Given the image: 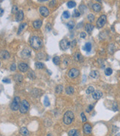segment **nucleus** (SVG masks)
Listing matches in <instances>:
<instances>
[{
  "label": "nucleus",
  "instance_id": "52",
  "mask_svg": "<svg viewBox=\"0 0 120 136\" xmlns=\"http://www.w3.org/2000/svg\"><path fill=\"white\" fill-rule=\"evenodd\" d=\"M3 13H4V10L0 8V16H2L3 15Z\"/></svg>",
  "mask_w": 120,
  "mask_h": 136
},
{
  "label": "nucleus",
  "instance_id": "11",
  "mask_svg": "<svg viewBox=\"0 0 120 136\" xmlns=\"http://www.w3.org/2000/svg\"><path fill=\"white\" fill-rule=\"evenodd\" d=\"M29 69V66L26 64V63H20L19 64V70L22 72H27Z\"/></svg>",
  "mask_w": 120,
  "mask_h": 136
},
{
  "label": "nucleus",
  "instance_id": "28",
  "mask_svg": "<svg viewBox=\"0 0 120 136\" xmlns=\"http://www.w3.org/2000/svg\"><path fill=\"white\" fill-rule=\"evenodd\" d=\"M26 26H27V24H26V23H22V24H20L19 30H18V34H20L22 32V30L25 28Z\"/></svg>",
  "mask_w": 120,
  "mask_h": 136
},
{
  "label": "nucleus",
  "instance_id": "13",
  "mask_svg": "<svg viewBox=\"0 0 120 136\" xmlns=\"http://www.w3.org/2000/svg\"><path fill=\"white\" fill-rule=\"evenodd\" d=\"M0 58L2 59H8L10 58V53H8V51L3 50L0 51Z\"/></svg>",
  "mask_w": 120,
  "mask_h": 136
},
{
  "label": "nucleus",
  "instance_id": "41",
  "mask_svg": "<svg viewBox=\"0 0 120 136\" xmlns=\"http://www.w3.org/2000/svg\"><path fill=\"white\" fill-rule=\"evenodd\" d=\"M55 5H56V0H52L49 4V6L50 8H54Z\"/></svg>",
  "mask_w": 120,
  "mask_h": 136
},
{
  "label": "nucleus",
  "instance_id": "50",
  "mask_svg": "<svg viewBox=\"0 0 120 136\" xmlns=\"http://www.w3.org/2000/svg\"><path fill=\"white\" fill-rule=\"evenodd\" d=\"M80 36L81 39H85L86 37V33L85 32H82V33H80Z\"/></svg>",
  "mask_w": 120,
  "mask_h": 136
},
{
  "label": "nucleus",
  "instance_id": "3",
  "mask_svg": "<svg viewBox=\"0 0 120 136\" xmlns=\"http://www.w3.org/2000/svg\"><path fill=\"white\" fill-rule=\"evenodd\" d=\"M20 104H21L20 98L19 96H15L13 98L11 104H10V109H11L13 111H17L18 109H19Z\"/></svg>",
  "mask_w": 120,
  "mask_h": 136
},
{
  "label": "nucleus",
  "instance_id": "12",
  "mask_svg": "<svg viewBox=\"0 0 120 136\" xmlns=\"http://www.w3.org/2000/svg\"><path fill=\"white\" fill-rule=\"evenodd\" d=\"M102 96V92L100 90L94 91L92 93V98L94 99V100H99L100 98Z\"/></svg>",
  "mask_w": 120,
  "mask_h": 136
},
{
  "label": "nucleus",
  "instance_id": "48",
  "mask_svg": "<svg viewBox=\"0 0 120 136\" xmlns=\"http://www.w3.org/2000/svg\"><path fill=\"white\" fill-rule=\"evenodd\" d=\"M112 108H113V109L114 111H117V110H118V106H117L116 103H113Z\"/></svg>",
  "mask_w": 120,
  "mask_h": 136
},
{
  "label": "nucleus",
  "instance_id": "10",
  "mask_svg": "<svg viewBox=\"0 0 120 136\" xmlns=\"http://www.w3.org/2000/svg\"><path fill=\"white\" fill-rule=\"evenodd\" d=\"M39 12H40L41 15L44 17H47L49 15V10L44 6H41L39 8Z\"/></svg>",
  "mask_w": 120,
  "mask_h": 136
},
{
  "label": "nucleus",
  "instance_id": "14",
  "mask_svg": "<svg viewBox=\"0 0 120 136\" xmlns=\"http://www.w3.org/2000/svg\"><path fill=\"white\" fill-rule=\"evenodd\" d=\"M24 19V12L22 10H19L15 14V20L16 22H21Z\"/></svg>",
  "mask_w": 120,
  "mask_h": 136
},
{
  "label": "nucleus",
  "instance_id": "33",
  "mask_svg": "<svg viewBox=\"0 0 120 136\" xmlns=\"http://www.w3.org/2000/svg\"><path fill=\"white\" fill-rule=\"evenodd\" d=\"M67 6L69 8H75L76 6V2H73V1H70L67 3Z\"/></svg>",
  "mask_w": 120,
  "mask_h": 136
},
{
  "label": "nucleus",
  "instance_id": "36",
  "mask_svg": "<svg viewBox=\"0 0 120 136\" xmlns=\"http://www.w3.org/2000/svg\"><path fill=\"white\" fill-rule=\"evenodd\" d=\"M94 19H95L94 15H93L92 13H90L89 15L88 16V21H89L90 22H94Z\"/></svg>",
  "mask_w": 120,
  "mask_h": 136
},
{
  "label": "nucleus",
  "instance_id": "30",
  "mask_svg": "<svg viewBox=\"0 0 120 136\" xmlns=\"http://www.w3.org/2000/svg\"><path fill=\"white\" fill-rule=\"evenodd\" d=\"M114 50H115V47H114V44H111L110 45H109L108 47V52H109V53H113V52H114Z\"/></svg>",
  "mask_w": 120,
  "mask_h": 136
},
{
  "label": "nucleus",
  "instance_id": "25",
  "mask_svg": "<svg viewBox=\"0 0 120 136\" xmlns=\"http://www.w3.org/2000/svg\"><path fill=\"white\" fill-rule=\"evenodd\" d=\"M52 61H53V63L55 64V65H58L60 64V57L58 56H55L53 59H52Z\"/></svg>",
  "mask_w": 120,
  "mask_h": 136
},
{
  "label": "nucleus",
  "instance_id": "42",
  "mask_svg": "<svg viewBox=\"0 0 120 136\" xmlns=\"http://www.w3.org/2000/svg\"><path fill=\"white\" fill-rule=\"evenodd\" d=\"M19 11V9H18V7L16 5H14L12 8V13H16L17 12Z\"/></svg>",
  "mask_w": 120,
  "mask_h": 136
},
{
  "label": "nucleus",
  "instance_id": "40",
  "mask_svg": "<svg viewBox=\"0 0 120 136\" xmlns=\"http://www.w3.org/2000/svg\"><path fill=\"white\" fill-rule=\"evenodd\" d=\"M80 14H81V13L79 12V10H75L74 12H73V17H78V16H80Z\"/></svg>",
  "mask_w": 120,
  "mask_h": 136
},
{
  "label": "nucleus",
  "instance_id": "17",
  "mask_svg": "<svg viewBox=\"0 0 120 136\" xmlns=\"http://www.w3.org/2000/svg\"><path fill=\"white\" fill-rule=\"evenodd\" d=\"M19 132L20 134L23 135V136H29L30 135V132H29V130L27 129V127H23L20 129L19 130Z\"/></svg>",
  "mask_w": 120,
  "mask_h": 136
},
{
  "label": "nucleus",
  "instance_id": "45",
  "mask_svg": "<svg viewBox=\"0 0 120 136\" xmlns=\"http://www.w3.org/2000/svg\"><path fill=\"white\" fill-rule=\"evenodd\" d=\"M38 59H44V53H38Z\"/></svg>",
  "mask_w": 120,
  "mask_h": 136
},
{
  "label": "nucleus",
  "instance_id": "4",
  "mask_svg": "<svg viewBox=\"0 0 120 136\" xmlns=\"http://www.w3.org/2000/svg\"><path fill=\"white\" fill-rule=\"evenodd\" d=\"M30 109V104L27 101L23 100L22 101H21L20 107H19V111L21 113L25 114L29 111Z\"/></svg>",
  "mask_w": 120,
  "mask_h": 136
},
{
  "label": "nucleus",
  "instance_id": "15",
  "mask_svg": "<svg viewBox=\"0 0 120 136\" xmlns=\"http://www.w3.org/2000/svg\"><path fill=\"white\" fill-rule=\"evenodd\" d=\"M33 28L36 30L38 29H40L41 27L42 26V21H41V19H37L33 22Z\"/></svg>",
  "mask_w": 120,
  "mask_h": 136
},
{
  "label": "nucleus",
  "instance_id": "2",
  "mask_svg": "<svg viewBox=\"0 0 120 136\" xmlns=\"http://www.w3.org/2000/svg\"><path fill=\"white\" fill-rule=\"evenodd\" d=\"M75 119V115L72 111H66L63 117V122L66 125H70Z\"/></svg>",
  "mask_w": 120,
  "mask_h": 136
},
{
  "label": "nucleus",
  "instance_id": "34",
  "mask_svg": "<svg viewBox=\"0 0 120 136\" xmlns=\"http://www.w3.org/2000/svg\"><path fill=\"white\" fill-rule=\"evenodd\" d=\"M28 77L30 78V79H32V80L35 79V72H34L33 70L30 71V72H28Z\"/></svg>",
  "mask_w": 120,
  "mask_h": 136
},
{
  "label": "nucleus",
  "instance_id": "46",
  "mask_svg": "<svg viewBox=\"0 0 120 136\" xmlns=\"http://www.w3.org/2000/svg\"><path fill=\"white\" fill-rule=\"evenodd\" d=\"M15 70H16V65H15V64H12L11 66H10V70L15 71Z\"/></svg>",
  "mask_w": 120,
  "mask_h": 136
},
{
  "label": "nucleus",
  "instance_id": "44",
  "mask_svg": "<svg viewBox=\"0 0 120 136\" xmlns=\"http://www.w3.org/2000/svg\"><path fill=\"white\" fill-rule=\"evenodd\" d=\"M119 130V128L117 127H116V126H113V127H112V130H111V132H112V134H115L117 131Z\"/></svg>",
  "mask_w": 120,
  "mask_h": 136
},
{
  "label": "nucleus",
  "instance_id": "53",
  "mask_svg": "<svg viewBox=\"0 0 120 136\" xmlns=\"http://www.w3.org/2000/svg\"><path fill=\"white\" fill-rule=\"evenodd\" d=\"M46 136H53V135L52 134V133H48V134H47V135H46Z\"/></svg>",
  "mask_w": 120,
  "mask_h": 136
},
{
  "label": "nucleus",
  "instance_id": "6",
  "mask_svg": "<svg viewBox=\"0 0 120 136\" xmlns=\"http://www.w3.org/2000/svg\"><path fill=\"white\" fill-rule=\"evenodd\" d=\"M82 129H83V132H84V134L86 135H88L91 134L92 127L89 123H85L84 124H83Z\"/></svg>",
  "mask_w": 120,
  "mask_h": 136
},
{
  "label": "nucleus",
  "instance_id": "35",
  "mask_svg": "<svg viewBox=\"0 0 120 136\" xmlns=\"http://www.w3.org/2000/svg\"><path fill=\"white\" fill-rule=\"evenodd\" d=\"M112 72H113V70H112V69L111 68H110V67H108V68H106L105 69V75L106 76H111V74H112Z\"/></svg>",
  "mask_w": 120,
  "mask_h": 136
},
{
  "label": "nucleus",
  "instance_id": "56",
  "mask_svg": "<svg viewBox=\"0 0 120 136\" xmlns=\"http://www.w3.org/2000/svg\"><path fill=\"white\" fill-rule=\"evenodd\" d=\"M96 1H97V2H101V0H96Z\"/></svg>",
  "mask_w": 120,
  "mask_h": 136
},
{
  "label": "nucleus",
  "instance_id": "20",
  "mask_svg": "<svg viewBox=\"0 0 120 136\" xmlns=\"http://www.w3.org/2000/svg\"><path fill=\"white\" fill-rule=\"evenodd\" d=\"M66 92L68 95H72L75 92V89L71 86H69L66 88Z\"/></svg>",
  "mask_w": 120,
  "mask_h": 136
},
{
  "label": "nucleus",
  "instance_id": "19",
  "mask_svg": "<svg viewBox=\"0 0 120 136\" xmlns=\"http://www.w3.org/2000/svg\"><path fill=\"white\" fill-rule=\"evenodd\" d=\"M74 59H75L76 61L80 62V61H82V55H81L80 53H76L74 55Z\"/></svg>",
  "mask_w": 120,
  "mask_h": 136
},
{
  "label": "nucleus",
  "instance_id": "23",
  "mask_svg": "<svg viewBox=\"0 0 120 136\" xmlns=\"http://www.w3.org/2000/svg\"><path fill=\"white\" fill-rule=\"evenodd\" d=\"M35 66L36 68H37V69H39V70L44 69V64L42 63V62H39V61L35 62Z\"/></svg>",
  "mask_w": 120,
  "mask_h": 136
},
{
  "label": "nucleus",
  "instance_id": "8",
  "mask_svg": "<svg viewBox=\"0 0 120 136\" xmlns=\"http://www.w3.org/2000/svg\"><path fill=\"white\" fill-rule=\"evenodd\" d=\"M79 75H80V71L77 69H76V68H72V69H71L69 71V72H68V76L71 78H75Z\"/></svg>",
  "mask_w": 120,
  "mask_h": 136
},
{
  "label": "nucleus",
  "instance_id": "32",
  "mask_svg": "<svg viewBox=\"0 0 120 136\" xmlns=\"http://www.w3.org/2000/svg\"><path fill=\"white\" fill-rule=\"evenodd\" d=\"M44 104L45 107H49L50 105V102H49V98L47 96H45V98H44Z\"/></svg>",
  "mask_w": 120,
  "mask_h": 136
},
{
  "label": "nucleus",
  "instance_id": "21",
  "mask_svg": "<svg viewBox=\"0 0 120 136\" xmlns=\"http://www.w3.org/2000/svg\"><path fill=\"white\" fill-rule=\"evenodd\" d=\"M93 30H94V26L91 24H86V30L87 33H91L92 32Z\"/></svg>",
  "mask_w": 120,
  "mask_h": 136
},
{
  "label": "nucleus",
  "instance_id": "22",
  "mask_svg": "<svg viewBox=\"0 0 120 136\" xmlns=\"http://www.w3.org/2000/svg\"><path fill=\"white\" fill-rule=\"evenodd\" d=\"M14 79L16 82H22L23 80V76L20 74H16L14 76Z\"/></svg>",
  "mask_w": 120,
  "mask_h": 136
},
{
  "label": "nucleus",
  "instance_id": "37",
  "mask_svg": "<svg viewBox=\"0 0 120 136\" xmlns=\"http://www.w3.org/2000/svg\"><path fill=\"white\" fill-rule=\"evenodd\" d=\"M79 10H80V13H84L85 11H86V7L85 6V5H80V6L79 7Z\"/></svg>",
  "mask_w": 120,
  "mask_h": 136
},
{
  "label": "nucleus",
  "instance_id": "24",
  "mask_svg": "<svg viewBox=\"0 0 120 136\" xmlns=\"http://www.w3.org/2000/svg\"><path fill=\"white\" fill-rule=\"evenodd\" d=\"M83 49H84V50H86V52H90L91 50V44L89 42H87L85 44V47L83 48Z\"/></svg>",
  "mask_w": 120,
  "mask_h": 136
},
{
  "label": "nucleus",
  "instance_id": "7",
  "mask_svg": "<svg viewBox=\"0 0 120 136\" xmlns=\"http://www.w3.org/2000/svg\"><path fill=\"white\" fill-rule=\"evenodd\" d=\"M71 46V42L67 39H63L60 42V48L63 50H66Z\"/></svg>",
  "mask_w": 120,
  "mask_h": 136
},
{
  "label": "nucleus",
  "instance_id": "43",
  "mask_svg": "<svg viewBox=\"0 0 120 136\" xmlns=\"http://www.w3.org/2000/svg\"><path fill=\"white\" fill-rule=\"evenodd\" d=\"M94 109V105H92V104H90V105H88V107H87L86 109V112H90L93 110Z\"/></svg>",
  "mask_w": 120,
  "mask_h": 136
},
{
  "label": "nucleus",
  "instance_id": "57",
  "mask_svg": "<svg viewBox=\"0 0 120 136\" xmlns=\"http://www.w3.org/2000/svg\"><path fill=\"white\" fill-rule=\"evenodd\" d=\"M0 64H1V62H0Z\"/></svg>",
  "mask_w": 120,
  "mask_h": 136
},
{
  "label": "nucleus",
  "instance_id": "9",
  "mask_svg": "<svg viewBox=\"0 0 120 136\" xmlns=\"http://www.w3.org/2000/svg\"><path fill=\"white\" fill-rule=\"evenodd\" d=\"M31 56V50L29 48L24 49L21 53V57L24 59H27Z\"/></svg>",
  "mask_w": 120,
  "mask_h": 136
},
{
  "label": "nucleus",
  "instance_id": "38",
  "mask_svg": "<svg viewBox=\"0 0 120 136\" xmlns=\"http://www.w3.org/2000/svg\"><path fill=\"white\" fill-rule=\"evenodd\" d=\"M63 16H64V19H69L71 16L70 13L69 11H64V13H63Z\"/></svg>",
  "mask_w": 120,
  "mask_h": 136
},
{
  "label": "nucleus",
  "instance_id": "55",
  "mask_svg": "<svg viewBox=\"0 0 120 136\" xmlns=\"http://www.w3.org/2000/svg\"><path fill=\"white\" fill-rule=\"evenodd\" d=\"M114 136H120V132H119V133H117V134H116Z\"/></svg>",
  "mask_w": 120,
  "mask_h": 136
},
{
  "label": "nucleus",
  "instance_id": "27",
  "mask_svg": "<svg viewBox=\"0 0 120 136\" xmlns=\"http://www.w3.org/2000/svg\"><path fill=\"white\" fill-rule=\"evenodd\" d=\"M94 92V88L92 86L88 87L87 88L86 91V92L87 95H90V94H92Z\"/></svg>",
  "mask_w": 120,
  "mask_h": 136
},
{
  "label": "nucleus",
  "instance_id": "47",
  "mask_svg": "<svg viewBox=\"0 0 120 136\" xmlns=\"http://www.w3.org/2000/svg\"><path fill=\"white\" fill-rule=\"evenodd\" d=\"M46 30H47V31H50L51 30L52 25H51L50 23H47V24H46Z\"/></svg>",
  "mask_w": 120,
  "mask_h": 136
},
{
  "label": "nucleus",
  "instance_id": "18",
  "mask_svg": "<svg viewBox=\"0 0 120 136\" xmlns=\"http://www.w3.org/2000/svg\"><path fill=\"white\" fill-rule=\"evenodd\" d=\"M101 5L100 4H98V3H96V4H94L92 5V9L94 11H95V12H100V10H101Z\"/></svg>",
  "mask_w": 120,
  "mask_h": 136
},
{
  "label": "nucleus",
  "instance_id": "39",
  "mask_svg": "<svg viewBox=\"0 0 120 136\" xmlns=\"http://www.w3.org/2000/svg\"><path fill=\"white\" fill-rule=\"evenodd\" d=\"M80 116H81L82 121L83 123H86V122L87 121V118H86V116H85V113H84V112H81Z\"/></svg>",
  "mask_w": 120,
  "mask_h": 136
},
{
  "label": "nucleus",
  "instance_id": "5",
  "mask_svg": "<svg viewBox=\"0 0 120 136\" xmlns=\"http://www.w3.org/2000/svg\"><path fill=\"white\" fill-rule=\"evenodd\" d=\"M106 20H107V17L105 15H102L98 19L97 22V27L98 28H102L104 25L106 23Z\"/></svg>",
  "mask_w": 120,
  "mask_h": 136
},
{
  "label": "nucleus",
  "instance_id": "29",
  "mask_svg": "<svg viewBox=\"0 0 120 136\" xmlns=\"http://www.w3.org/2000/svg\"><path fill=\"white\" fill-rule=\"evenodd\" d=\"M67 27L69 30H72L75 28V22H73V21H69V22L67 23Z\"/></svg>",
  "mask_w": 120,
  "mask_h": 136
},
{
  "label": "nucleus",
  "instance_id": "54",
  "mask_svg": "<svg viewBox=\"0 0 120 136\" xmlns=\"http://www.w3.org/2000/svg\"><path fill=\"white\" fill-rule=\"evenodd\" d=\"M39 2H46V1H48V0H38Z\"/></svg>",
  "mask_w": 120,
  "mask_h": 136
},
{
  "label": "nucleus",
  "instance_id": "51",
  "mask_svg": "<svg viewBox=\"0 0 120 136\" xmlns=\"http://www.w3.org/2000/svg\"><path fill=\"white\" fill-rule=\"evenodd\" d=\"M76 43H77V41L75 40H73L71 42V48H74V47H75L76 46Z\"/></svg>",
  "mask_w": 120,
  "mask_h": 136
},
{
  "label": "nucleus",
  "instance_id": "1",
  "mask_svg": "<svg viewBox=\"0 0 120 136\" xmlns=\"http://www.w3.org/2000/svg\"><path fill=\"white\" fill-rule=\"evenodd\" d=\"M30 44L35 50H38L42 47L43 42L41 39L38 36H33L30 39Z\"/></svg>",
  "mask_w": 120,
  "mask_h": 136
},
{
  "label": "nucleus",
  "instance_id": "26",
  "mask_svg": "<svg viewBox=\"0 0 120 136\" xmlns=\"http://www.w3.org/2000/svg\"><path fill=\"white\" fill-rule=\"evenodd\" d=\"M90 76L93 78H97L99 76V72L97 70H92L90 72Z\"/></svg>",
  "mask_w": 120,
  "mask_h": 136
},
{
  "label": "nucleus",
  "instance_id": "31",
  "mask_svg": "<svg viewBox=\"0 0 120 136\" xmlns=\"http://www.w3.org/2000/svg\"><path fill=\"white\" fill-rule=\"evenodd\" d=\"M63 90H64V87H63L62 85H58L55 88V92L56 93H60L63 91Z\"/></svg>",
  "mask_w": 120,
  "mask_h": 136
},
{
  "label": "nucleus",
  "instance_id": "16",
  "mask_svg": "<svg viewBox=\"0 0 120 136\" xmlns=\"http://www.w3.org/2000/svg\"><path fill=\"white\" fill-rule=\"evenodd\" d=\"M69 136H80V132L77 129H72L68 133Z\"/></svg>",
  "mask_w": 120,
  "mask_h": 136
},
{
  "label": "nucleus",
  "instance_id": "49",
  "mask_svg": "<svg viewBox=\"0 0 120 136\" xmlns=\"http://www.w3.org/2000/svg\"><path fill=\"white\" fill-rule=\"evenodd\" d=\"M2 81H3L4 83H6V84H10V82H11L10 79H9V78H4V79L2 80Z\"/></svg>",
  "mask_w": 120,
  "mask_h": 136
}]
</instances>
